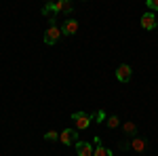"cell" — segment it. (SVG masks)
Wrapping results in <instances>:
<instances>
[{"instance_id":"6da1fadb","label":"cell","mask_w":158,"mask_h":156,"mask_svg":"<svg viewBox=\"0 0 158 156\" xmlns=\"http://www.w3.org/2000/svg\"><path fill=\"white\" fill-rule=\"evenodd\" d=\"M72 120H74V124H76V129H78V131H85V129H89V124H91L93 116H89L86 112H74Z\"/></svg>"},{"instance_id":"7a4b0ae2","label":"cell","mask_w":158,"mask_h":156,"mask_svg":"<svg viewBox=\"0 0 158 156\" xmlns=\"http://www.w3.org/2000/svg\"><path fill=\"white\" fill-rule=\"evenodd\" d=\"M55 11V13H72V0H57V2H51L49 6L44 9V13Z\"/></svg>"},{"instance_id":"3957f363","label":"cell","mask_w":158,"mask_h":156,"mask_svg":"<svg viewBox=\"0 0 158 156\" xmlns=\"http://www.w3.org/2000/svg\"><path fill=\"white\" fill-rule=\"evenodd\" d=\"M61 34H63V32H61L59 27L55 23H51L49 27H47V32H44V44H57V40L61 38Z\"/></svg>"},{"instance_id":"277c9868","label":"cell","mask_w":158,"mask_h":156,"mask_svg":"<svg viewBox=\"0 0 158 156\" xmlns=\"http://www.w3.org/2000/svg\"><path fill=\"white\" fill-rule=\"evenodd\" d=\"M59 141L65 144V145H74L78 141V133L74 131V129H63V131L59 133Z\"/></svg>"},{"instance_id":"5b68a950","label":"cell","mask_w":158,"mask_h":156,"mask_svg":"<svg viewBox=\"0 0 158 156\" xmlns=\"http://www.w3.org/2000/svg\"><path fill=\"white\" fill-rule=\"evenodd\" d=\"M131 76H133L131 65L122 63V65H118V68H116V80H118V82H129V80H131Z\"/></svg>"},{"instance_id":"8992f818","label":"cell","mask_w":158,"mask_h":156,"mask_svg":"<svg viewBox=\"0 0 158 156\" xmlns=\"http://www.w3.org/2000/svg\"><path fill=\"white\" fill-rule=\"evenodd\" d=\"M156 25H158V21H156L154 11H148V13H143V15H141V27H143V30H148V32H150V30H154Z\"/></svg>"},{"instance_id":"52a82bcc","label":"cell","mask_w":158,"mask_h":156,"mask_svg":"<svg viewBox=\"0 0 158 156\" xmlns=\"http://www.w3.org/2000/svg\"><path fill=\"white\" fill-rule=\"evenodd\" d=\"M95 148H91L89 141H76V154L78 156H93Z\"/></svg>"},{"instance_id":"ba28073f","label":"cell","mask_w":158,"mask_h":156,"mask_svg":"<svg viewBox=\"0 0 158 156\" xmlns=\"http://www.w3.org/2000/svg\"><path fill=\"white\" fill-rule=\"evenodd\" d=\"M61 32H63L65 36H72V34H76V32H78V21H76V19H70V21H65Z\"/></svg>"},{"instance_id":"9c48e42d","label":"cell","mask_w":158,"mask_h":156,"mask_svg":"<svg viewBox=\"0 0 158 156\" xmlns=\"http://www.w3.org/2000/svg\"><path fill=\"white\" fill-rule=\"evenodd\" d=\"M131 148H133L135 152H143V150H146V141H143L141 137H137V139H133V144H131Z\"/></svg>"},{"instance_id":"30bf717a","label":"cell","mask_w":158,"mask_h":156,"mask_svg":"<svg viewBox=\"0 0 158 156\" xmlns=\"http://www.w3.org/2000/svg\"><path fill=\"white\" fill-rule=\"evenodd\" d=\"M93 156H112V150H108L106 145H97L95 152H93Z\"/></svg>"},{"instance_id":"8fae6325","label":"cell","mask_w":158,"mask_h":156,"mask_svg":"<svg viewBox=\"0 0 158 156\" xmlns=\"http://www.w3.org/2000/svg\"><path fill=\"white\" fill-rule=\"evenodd\" d=\"M106 122H108V127H110V129H116V127L120 124V118H118L116 114H112V116H108V120H106Z\"/></svg>"},{"instance_id":"7c38bea8","label":"cell","mask_w":158,"mask_h":156,"mask_svg":"<svg viewBox=\"0 0 158 156\" xmlns=\"http://www.w3.org/2000/svg\"><path fill=\"white\" fill-rule=\"evenodd\" d=\"M122 131L127 133V135H133V133H135V122H131V120H129V122H124Z\"/></svg>"},{"instance_id":"4fadbf2b","label":"cell","mask_w":158,"mask_h":156,"mask_svg":"<svg viewBox=\"0 0 158 156\" xmlns=\"http://www.w3.org/2000/svg\"><path fill=\"white\" fill-rule=\"evenodd\" d=\"M44 139H47V141H55V139H59V135L55 131H47L44 133Z\"/></svg>"},{"instance_id":"5bb4252c","label":"cell","mask_w":158,"mask_h":156,"mask_svg":"<svg viewBox=\"0 0 158 156\" xmlns=\"http://www.w3.org/2000/svg\"><path fill=\"white\" fill-rule=\"evenodd\" d=\"M146 4L150 11H158V0H146Z\"/></svg>"},{"instance_id":"9a60e30c","label":"cell","mask_w":158,"mask_h":156,"mask_svg":"<svg viewBox=\"0 0 158 156\" xmlns=\"http://www.w3.org/2000/svg\"><path fill=\"white\" fill-rule=\"evenodd\" d=\"M95 120H97V122H101V120H106V112H103V110H99L97 114H95Z\"/></svg>"},{"instance_id":"2e32d148","label":"cell","mask_w":158,"mask_h":156,"mask_svg":"<svg viewBox=\"0 0 158 156\" xmlns=\"http://www.w3.org/2000/svg\"><path fill=\"white\" fill-rule=\"evenodd\" d=\"M118 148H120L122 152H124V150H129V148H131V144H127V141H120V145H118Z\"/></svg>"}]
</instances>
